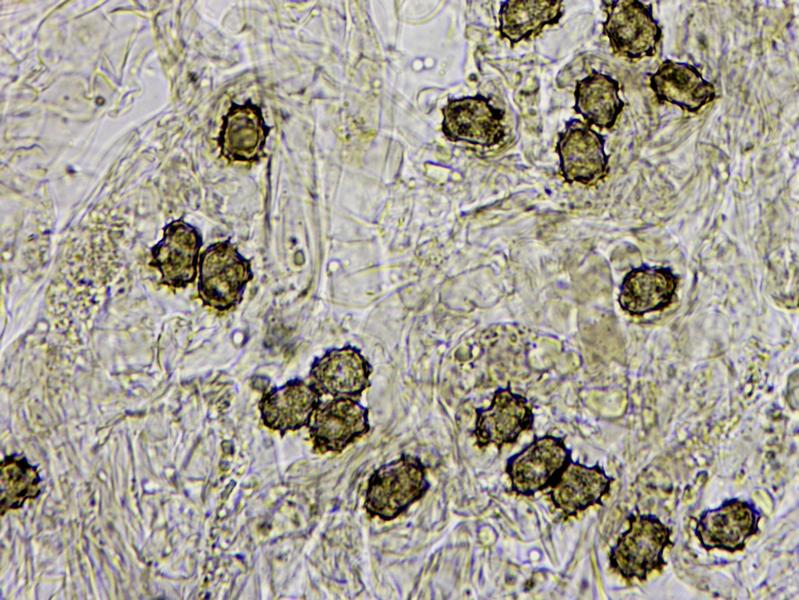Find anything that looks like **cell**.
<instances>
[{"label": "cell", "mask_w": 799, "mask_h": 600, "mask_svg": "<svg viewBox=\"0 0 799 600\" xmlns=\"http://www.w3.org/2000/svg\"><path fill=\"white\" fill-rule=\"evenodd\" d=\"M604 137L589 124L573 119L559 134L556 150L566 181L594 184L608 173Z\"/></svg>", "instance_id": "8992f818"}, {"label": "cell", "mask_w": 799, "mask_h": 600, "mask_svg": "<svg viewBox=\"0 0 799 600\" xmlns=\"http://www.w3.org/2000/svg\"><path fill=\"white\" fill-rule=\"evenodd\" d=\"M443 116L442 130L452 141L490 147L504 136L501 112L481 95L449 101Z\"/></svg>", "instance_id": "30bf717a"}, {"label": "cell", "mask_w": 799, "mask_h": 600, "mask_svg": "<svg viewBox=\"0 0 799 600\" xmlns=\"http://www.w3.org/2000/svg\"><path fill=\"white\" fill-rule=\"evenodd\" d=\"M760 517L751 503L730 499L702 512L696 521L695 533L706 550L736 552L743 550L746 540L759 532Z\"/></svg>", "instance_id": "52a82bcc"}, {"label": "cell", "mask_w": 799, "mask_h": 600, "mask_svg": "<svg viewBox=\"0 0 799 600\" xmlns=\"http://www.w3.org/2000/svg\"><path fill=\"white\" fill-rule=\"evenodd\" d=\"M562 1L511 0L500 8V32L512 44L538 33L562 17Z\"/></svg>", "instance_id": "ac0fdd59"}, {"label": "cell", "mask_w": 799, "mask_h": 600, "mask_svg": "<svg viewBox=\"0 0 799 600\" xmlns=\"http://www.w3.org/2000/svg\"><path fill=\"white\" fill-rule=\"evenodd\" d=\"M371 368L359 350L343 347L327 351L310 370V383L333 398L358 396L370 384Z\"/></svg>", "instance_id": "7c38bea8"}, {"label": "cell", "mask_w": 799, "mask_h": 600, "mask_svg": "<svg viewBox=\"0 0 799 600\" xmlns=\"http://www.w3.org/2000/svg\"><path fill=\"white\" fill-rule=\"evenodd\" d=\"M198 292L203 303L223 311L236 306L252 278L250 262L228 241L207 247L199 257Z\"/></svg>", "instance_id": "3957f363"}, {"label": "cell", "mask_w": 799, "mask_h": 600, "mask_svg": "<svg viewBox=\"0 0 799 600\" xmlns=\"http://www.w3.org/2000/svg\"><path fill=\"white\" fill-rule=\"evenodd\" d=\"M607 18L603 34L614 53L629 60L651 57L662 38L652 5L638 0L603 1Z\"/></svg>", "instance_id": "277c9868"}, {"label": "cell", "mask_w": 799, "mask_h": 600, "mask_svg": "<svg viewBox=\"0 0 799 600\" xmlns=\"http://www.w3.org/2000/svg\"><path fill=\"white\" fill-rule=\"evenodd\" d=\"M265 129L256 107L237 106L228 113L221 142L225 155L233 160L247 161L257 157L264 144Z\"/></svg>", "instance_id": "d6986e66"}, {"label": "cell", "mask_w": 799, "mask_h": 600, "mask_svg": "<svg viewBox=\"0 0 799 600\" xmlns=\"http://www.w3.org/2000/svg\"><path fill=\"white\" fill-rule=\"evenodd\" d=\"M534 416L527 400L510 389H498L488 408L476 411L473 434L479 446L494 444L498 448L513 443L525 430L532 428Z\"/></svg>", "instance_id": "8fae6325"}, {"label": "cell", "mask_w": 799, "mask_h": 600, "mask_svg": "<svg viewBox=\"0 0 799 600\" xmlns=\"http://www.w3.org/2000/svg\"><path fill=\"white\" fill-rule=\"evenodd\" d=\"M201 243L198 230L184 220L166 225L162 239L151 249V265L159 271L160 282L172 287H184L193 282Z\"/></svg>", "instance_id": "9c48e42d"}, {"label": "cell", "mask_w": 799, "mask_h": 600, "mask_svg": "<svg viewBox=\"0 0 799 600\" xmlns=\"http://www.w3.org/2000/svg\"><path fill=\"white\" fill-rule=\"evenodd\" d=\"M628 523L610 551V566L627 580L644 581L666 565L663 553L673 544L672 530L653 515H631Z\"/></svg>", "instance_id": "6da1fadb"}, {"label": "cell", "mask_w": 799, "mask_h": 600, "mask_svg": "<svg viewBox=\"0 0 799 600\" xmlns=\"http://www.w3.org/2000/svg\"><path fill=\"white\" fill-rule=\"evenodd\" d=\"M574 109L589 125L610 129L622 112L619 82L595 70L576 84Z\"/></svg>", "instance_id": "e0dca14e"}, {"label": "cell", "mask_w": 799, "mask_h": 600, "mask_svg": "<svg viewBox=\"0 0 799 600\" xmlns=\"http://www.w3.org/2000/svg\"><path fill=\"white\" fill-rule=\"evenodd\" d=\"M320 393L311 383L294 380L266 393L259 403L263 423L282 434L307 425L320 403Z\"/></svg>", "instance_id": "9a60e30c"}, {"label": "cell", "mask_w": 799, "mask_h": 600, "mask_svg": "<svg viewBox=\"0 0 799 600\" xmlns=\"http://www.w3.org/2000/svg\"><path fill=\"white\" fill-rule=\"evenodd\" d=\"M307 426L316 449L340 452L368 432V411L353 398H333L319 403Z\"/></svg>", "instance_id": "ba28073f"}, {"label": "cell", "mask_w": 799, "mask_h": 600, "mask_svg": "<svg viewBox=\"0 0 799 600\" xmlns=\"http://www.w3.org/2000/svg\"><path fill=\"white\" fill-rule=\"evenodd\" d=\"M39 484L37 470L25 459H4L1 464L2 513L4 510L19 508L25 500L35 498L40 492Z\"/></svg>", "instance_id": "ffe728a7"}, {"label": "cell", "mask_w": 799, "mask_h": 600, "mask_svg": "<svg viewBox=\"0 0 799 600\" xmlns=\"http://www.w3.org/2000/svg\"><path fill=\"white\" fill-rule=\"evenodd\" d=\"M570 460L571 451L563 438L552 435L535 438L508 459L506 472L512 490L529 496L549 488Z\"/></svg>", "instance_id": "5b68a950"}, {"label": "cell", "mask_w": 799, "mask_h": 600, "mask_svg": "<svg viewBox=\"0 0 799 600\" xmlns=\"http://www.w3.org/2000/svg\"><path fill=\"white\" fill-rule=\"evenodd\" d=\"M649 76L659 103H671L696 113L716 98L714 85L688 63L667 59Z\"/></svg>", "instance_id": "4fadbf2b"}, {"label": "cell", "mask_w": 799, "mask_h": 600, "mask_svg": "<svg viewBox=\"0 0 799 600\" xmlns=\"http://www.w3.org/2000/svg\"><path fill=\"white\" fill-rule=\"evenodd\" d=\"M677 284L678 277L669 268H635L624 277L618 301L631 315L659 311L672 303Z\"/></svg>", "instance_id": "2e32d148"}, {"label": "cell", "mask_w": 799, "mask_h": 600, "mask_svg": "<svg viewBox=\"0 0 799 600\" xmlns=\"http://www.w3.org/2000/svg\"><path fill=\"white\" fill-rule=\"evenodd\" d=\"M428 488L422 462L417 457L402 455L372 474L366 491L365 508L373 516L392 520L420 499Z\"/></svg>", "instance_id": "7a4b0ae2"}, {"label": "cell", "mask_w": 799, "mask_h": 600, "mask_svg": "<svg viewBox=\"0 0 799 600\" xmlns=\"http://www.w3.org/2000/svg\"><path fill=\"white\" fill-rule=\"evenodd\" d=\"M613 480L598 464L586 466L571 459L549 487V494L556 508L566 516H573L602 504L601 499L608 494Z\"/></svg>", "instance_id": "5bb4252c"}]
</instances>
